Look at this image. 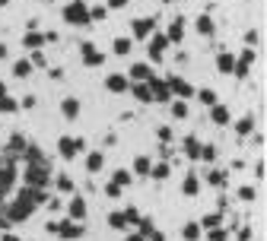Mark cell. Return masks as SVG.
Masks as SVG:
<instances>
[{
    "label": "cell",
    "mask_w": 267,
    "mask_h": 241,
    "mask_svg": "<svg viewBox=\"0 0 267 241\" xmlns=\"http://www.w3.org/2000/svg\"><path fill=\"white\" fill-rule=\"evenodd\" d=\"M13 73H16V76H29V73H32V64H29V60H19Z\"/></svg>",
    "instance_id": "obj_25"
},
{
    "label": "cell",
    "mask_w": 267,
    "mask_h": 241,
    "mask_svg": "<svg viewBox=\"0 0 267 241\" xmlns=\"http://www.w3.org/2000/svg\"><path fill=\"white\" fill-rule=\"evenodd\" d=\"M41 41H45V35H38V32H29V35H25V48H41Z\"/></svg>",
    "instance_id": "obj_21"
},
{
    "label": "cell",
    "mask_w": 267,
    "mask_h": 241,
    "mask_svg": "<svg viewBox=\"0 0 267 241\" xmlns=\"http://www.w3.org/2000/svg\"><path fill=\"white\" fill-rule=\"evenodd\" d=\"M242 200H255V191H252V187H242Z\"/></svg>",
    "instance_id": "obj_35"
},
{
    "label": "cell",
    "mask_w": 267,
    "mask_h": 241,
    "mask_svg": "<svg viewBox=\"0 0 267 241\" xmlns=\"http://www.w3.org/2000/svg\"><path fill=\"white\" fill-rule=\"evenodd\" d=\"M131 76H134V80H153V70H150V64H134Z\"/></svg>",
    "instance_id": "obj_7"
},
{
    "label": "cell",
    "mask_w": 267,
    "mask_h": 241,
    "mask_svg": "<svg viewBox=\"0 0 267 241\" xmlns=\"http://www.w3.org/2000/svg\"><path fill=\"white\" fill-rule=\"evenodd\" d=\"M185 152H188L191 159H197V156H201V143H197L194 136H188V140H185Z\"/></svg>",
    "instance_id": "obj_14"
},
{
    "label": "cell",
    "mask_w": 267,
    "mask_h": 241,
    "mask_svg": "<svg viewBox=\"0 0 267 241\" xmlns=\"http://www.w3.org/2000/svg\"><path fill=\"white\" fill-rule=\"evenodd\" d=\"M182 187H185V194H197V178H194V175H188Z\"/></svg>",
    "instance_id": "obj_27"
},
{
    "label": "cell",
    "mask_w": 267,
    "mask_h": 241,
    "mask_svg": "<svg viewBox=\"0 0 267 241\" xmlns=\"http://www.w3.org/2000/svg\"><path fill=\"white\" fill-rule=\"evenodd\" d=\"M102 168V152H89V159H86V171H99Z\"/></svg>",
    "instance_id": "obj_17"
},
{
    "label": "cell",
    "mask_w": 267,
    "mask_h": 241,
    "mask_svg": "<svg viewBox=\"0 0 267 241\" xmlns=\"http://www.w3.org/2000/svg\"><path fill=\"white\" fill-rule=\"evenodd\" d=\"M232 67H236V60H232L229 54H220V70L223 73H232Z\"/></svg>",
    "instance_id": "obj_23"
},
{
    "label": "cell",
    "mask_w": 267,
    "mask_h": 241,
    "mask_svg": "<svg viewBox=\"0 0 267 241\" xmlns=\"http://www.w3.org/2000/svg\"><path fill=\"white\" fill-rule=\"evenodd\" d=\"M64 16H67V22H70V25H83V22H89V10H86L83 0H76V3L64 6Z\"/></svg>",
    "instance_id": "obj_1"
},
{
    "label": "cell",
    "mask_w": 267,
    "mask_h": 241,
    "mask_svg": "<svg viewBox=\"0 0 267 241\" xmlns=\"http://www.w3.org/2000/svg\"><path fill=\"white\" fill-rule=\"evenodd\" d=\"M70 216H73V222L86 216V203L80 200V197H73V200H70Z\"/></svg>",
    "instance_id": "obj_13"
},
{
    "label": "cell",
    "mask_w": 267,
    "mask_h": 241,
    "mask_svg": "<svg viewBox=\"0 0 267 241\" xmlns=\"http://www.w3.org/2000/svg\"><path fill=\"white\" fill-rule=\"evenodd\" d=\"M134 171H137V175H150V159L140 156V159L134 162Z\"/></svg>",
    "instance_id": "obj_20"
},
{
    "label": "cell",
    "mask_w": 267,
    "mask_h": 241,
    "mask_svg": "<svg viewBox=\"0 0 267 241\" xmlns=\"http://www.w3.org/2000/svg\"><path fill=\"white\" fill-rule=\"evenodd\" d=\"M169 89H172V92H178V99H191L194 92H197V89H194L191 83L178 80V76H172V80H169Z\"/></svg>",
    "instance_id": "obj_4"
},
{
    "label": "cell",
    "mask_w": 267,
    "mask_h": 241,
    "mask_svg": "<svg viewBox=\"0 0 267 241\" xmlns=\"http://www.w3.org/2000/svg\"><path fill=\"white\" fill-rule=\"evenodd\" d=\"M61 111L73 120L76 115H80V102H76V99H64V102H61Z\"/></svg>",
    "instance_id": "obj_9"
},
{
    "label": "cell",
    "mask_w": 267,
    "mask_h": 241,
    "mask_svg": "<svg viewBox=\"0 0 267 241\" xmlns=\"http://www.w3.org/2000/svg\"><path fill=\"white\" fill-rule=\"evenodd\" d=\"M197 29H201V35H210V32H213L210 16H201V19H197Z\"/></svg>",
    "instance_id": "obj_22"
},
{
    "label": "cell",
    "mask_w": 267,
    "mask_h": 241,
    "mask_svg": "<svg viewBox=\"0 0 267 241\" xmlns=\"http://www.w3.org/2000/svg\"><path fill=\"white\" fill-rule=\"evenodd\" d=\"M197 159H217V149H210V146H204V149H201V156H197Z\"/></svg>",
    "instance_id": "obj_31"
},
{
    "label": "cell",
    "mask_w": 267,
    "mask_h": 241,
    "mask_svg": "<svg viewBox=\"0 0 267 241\" xmlns=\"http://www.w3.org/2000/svg\"><path fill=\"white\" fill-rule=\"evenodd\" d=\"M150 241H166V235L162 232H150Z\"/></svg>",
    "instance_id": "obj_36"
},
{
    "label": "cell",
    "mask_w": 267,
    "mask_h": 241,
    "mask_svg": "<svg viewBox=\"0 0 267 241\" xmlns=\"http://www.w3.org/2000/svg\"><path fill=\"white\" fill-rule=\"evenodd\" d=\"M51 232H57V235H61V238H80L83 235V222H51V226H48Z\"/></svg>",
    "instance_id": "obj_2"
},
{
    "label": "cell",
    "mask_w": 267,
    "mask_h": 241,
    "mask_svg": "<svg viewBox=\"0 0 267 241\" xmlns=\"http://www.w3.org/2000/svg\"><path fill=\"white\" fill-rule=\"evenodd\" d=\"M83 60H86V64H92V67H99V64H102V54L89 45V41L83 45Z\"/></svg>",
    "instance_id": "obj_6"
},
{
    "label": "cell",
    "mask_w": 267,
    "mask_h": 241,
    "mask_svg": "<svg viewBox=\"0 0 267 241\" xmlns=\"http://www.w3.org/2000/svg\"><path fill=\"white\" fill-rule=\"evenodd\" d=\"M207 181H210V184H217V187H220V184H223V181H226V178H223L220 171H217V175H213V171H210V175H207Z\"/></svg>",
    "instance_id": "obj_33"
},
{
    "label": "cell",
    "mask_w": 267,
    "mask_h": 241,
    "mask_svg": "<svg viewBox=\"0 0 267 241\" xmlns=\"http://www.w3.org/2000/svg\"><path fill=\"white\" fill-rule=\"evenodd\" d=\"M252 127H255V120H252V118H242V124H239V133H248Z\"/></svg>",
    "instance_id": "obj_30"
},
{
    "label": "cell",
    "mask_w": 267,
    "mask_h": 241,
    "mask_svg": "<svg viewBox=\"0 0 267 241\" xmlns=\"http://www.w3.org/2000/svg\"><path fill=\"white\" fill-rule=\"evenodd\" d=\"M172 111H175V118H185V115H188V105H185V102H178Z\"/></svg>",
    "instance_id": "obj_32"
},
{
    "label": "cell",
    "mask_w": 267,
    "mask_h": 241,
    "mask_svg": "<svg viewBox=\"0 0 267 241\" xmlns=\"http://www.w3.org/2000/svg\"><path fill=\"white\" fill-rule=\"evenodd\" d=\"M131 51V38H118L115 41V54H127Z\"/></svg>",
    "instance_id": "obj_24"
},
{
    "label": "cell",
    "mask_w": 267,
    "mask_h": 241,
    "mask_svg": "<svg viewBox=\"0 0 267 241\" xmlns=\"http://www.w3.org/2000/svg\"><path fill=\"white\" fill-rule=\"evenodd\" d=\"M153 92H156L153 99H159V102H169V99H172V89H169V83H156V80H153Z\"/></svg>",
    "instance_id": "obj_10"
},
{
    "label": "cell",
    "mask_w": 267,
    "mask_h": 241,
    "mask_svg": "<svg viewBox=\"0 0 267 241\" xmlns=\"http://www.w3.org/2000/svg\"><path fill=\"white\" fill-rule=\"evenodd\" d=\"M162 3H169V0H162Z\"/></svg>",
    "instance_id": "obj_40"
},
{
    "label": "cell",
    "mask_w": 267,
    "mask_h": 241,
    "mask_svg": "<svg viewBox=\"0 0 267 241\" xmlns=\"http://www.w3.org/2000/svg\"><path fill=\"white\" fill-rule=\"evenodd\" d=\"M150 32H153V19H140V22L134 19V35H137V38L150 35Z\"/></svg>",
    "instance_id": "obj_11"
},
{
    "label": "cell",
    "mask_w": 267,
    "mask_h": 241,
    "mask_svg": "<svg viewBox=\"0 0 267 241\" xmlns=\"http://www.w3.org/2000/svg\"><path fill=\"white\" fill-rule=\"evenodd\" d=\"M108 226H111V229H118V232H121V229H127L124 213H111V216H108Z\"/></svg>",
    "instance_id": "obj_15"
},
{
    "label": "cell",
    "mask_w": 267,
    "mask_h": 241,
    "mask_svg": "<svg viewBox=\"0 0 267 241\" xmlns=\"http://www.w3.org/2000/svg\"><path fill=\"white\" fill-rule=\"evenodd\" d=\"M210 241H226V235H223L220 229H210Z\"/></svg>",
    "instance_id": "obj_34"
},
{
    "label": "cell",
    "mask_w": 267,
    "mask_h": 241,
    "mask_svg": "<svg viewBox=\"0 0 267 241\" xmlns=\"http://www.w3.org/2000/svg\"><path fill=\"white\" fill-rule=\"evenodd\" d=\"M57 149H61V156H64V159H73L76 152L83 149V140H76V136H64V140L57 143Z\"/></svg>",
    "instance_id": "obj_3"
},
{
    "label": "cell",
    "mask_w": 267,
    "mask_h": 241,
    "mask_svg": "<svg viewBox=\"0 0 267 241\" xmlns=\"http://www.w3.org/2000/svg\"><path fill=\"white\" fill-rule=\"evenodd\" d=\"M127 241H146V238L140 235V232H137V235H127Z\"/></svg>",
    "instance_id": "obj_38"
},
{
    "label": "cell",
    "mask_w": 267,
    "mask_h": 241,
    "mask_svg": "<svg viewBox=\"0 0 267 241\" xmlns=\"http://www.w3.org/2000/svg\"><path fill=\"white\" fill-rule=\"evenodd\" d=\"M194 96H201L204 105H217V92L213 89H201V92H194Z\"/></svg>",
    "instance_id": "obj_19"
},
{
    "label": "cell",
    "mask_w": 267,
    "mask_h": 241,
    "mask_svg": "<svg viewBox=\"0 0 267 241\" xmlns=\"http://www.w3.org/2000/svg\"><path fill=\"white\" fill-rule=\"evenodd\" d=\"M210 118H213V124H229V111L223 105H210Z\"/></svg>",
    "instance_id": "obj_8"
},
{
    "label": "cell",
    "mask_w": 267,
    "mask_h": 241,
    "mask_svg": "<svg viewBox=\"0 0 267 241\" xmlns=\"http://www.w3.org/2000/svg\"><path fill=\"white\" fill-rule=\"evenodd\" d=\"M201 229H207V232H210V229H220V213H207L204 222H201Z\"/></svg>",
    "instance_id": "obj_16"
},
{
    "label": "cell",
    "mask_w": 267,
    "mask_h": 241,
    "mask_svg": "<svg viewBox=\"0 0 267 241\" xmlns=\"http://www.w3.org/2000/svg\"><path fill=\"white\" fill-rule=\"evenodd\" d=\"M134 96L140 99V102H153V96H150V89H146V86H134Z\"/></svg>",
    "instance_id": "obj_26"
},
{
    "label": "cell",
    "mask_w": 267,
    "mask_h": 241,
    "mask_svg": "<svg viewBox=\"0 0 267 241\" xmlns=\"http://www.w3.org/2000/svg\"><path fill=\"white\" fill-rule=\"evenodd\" d=\"M3 3H6V0H0V6H3Z\"/></svg>",
    "instance_id": "obj_39"
},
{
    "label": "cell",
    "mask_w": 267,
    "mask_h": 241,
    "mask_svg": "<svg viewBox=\"0 0 267 241\" xmlns=\"http://www.w3.org/2000/svg\"><path fill=\"white\" fill-rule=\"evenodd\" d=\"M127 3V0H108V6H115V10H118V6H124Z\"/></svg>",
    "instance_id": "obj_37"
},
{
    "label": "cell",
    "mask_w": 267,
    "mask_h": 241,
    "mask_svg": "<svg viewBox=\"0 0 267 241\" xmlns=\"http://www.w3.org/2000/svg\"><path fill=\"white\" fill-rule=\"evenodd\" d=\"M57 187H61V191H73V181L67 175H61V178H57Z\"/></svg>",
    "instance_id": "obj_29"
},
{
    "label": "cell",
    "mask_w": 267,
    "mask_h": 241,
    "mask_svg": "<svg viewBox=\"0 0 267 241\" xmlns=\"http://www.w3.org/2000/svg\"><path fill=\"white\" fill-rule=\"evenodd\" d=\"M105 86H108L111 92H124V89H127V80H124V76H118V73H115V76H108V80H105Z\"/></svg>",
    "instance_id": "obj_12"
},
{
    "label": "cell",
    "mask_w": 267,
    "mask_h": 241,
    "mask_svg": "<svg viewBox=\"0 0 267 241\" xmlns=\"http://www.w3.org/2000/svg\"><path fill=\"white\" fill-rule=\"evenodd\" d=\"M166 48H169V38L166 35H156V38H153V45H150V57L153 60L162 57V51H166Z\"/></svg>",
    "instance_id": "obj_5"
},
{
    "label": "cell",
    "mask_w": 267,
    "mask_h": 241,
    "mask_svg": "<svg viewBox=\"0 0 267 241\" xmlns=\"http://www.w3.org/2000/svg\"><path fill=\"white\" fill-rule=\"evenodd\" d=\"M182 235H185L188 241H197V238H201V226H194V222H191V226L182 229Z\"/></svg>",
    "instance_id": "obj_18"
},
{
    "label": "cell",
    "mask_w": 267,
    "mask_h": 241,
    "mask_svg": "<svg viewBox=\"0 0 267 241\" xmlns=\"http://www.w3.org/2000/svg\"><path fill=\"white\" fill-rule=\"evenodd\" d=\"M153 178H169V165L162 162V165H153V171H150Z\"/></svg>",
    "instance_id": "obj_28"
}]
</instances>
